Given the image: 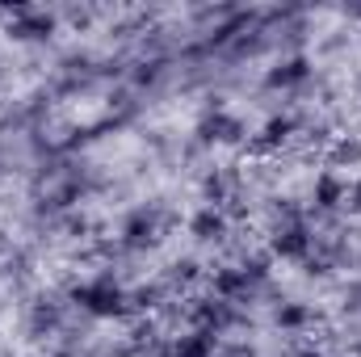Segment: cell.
Masks as SVG:
<instances>
[{"instance_id":"cell-2","label":"cell","mask_w":361,"mask_h":357,"mask_svg":"<svg viewBox=\"0 0 361 357\" xmlns=\"http://www.w3.org/2000/svg\"><path fill=\"white\" fill-rule=\"evenodd\" d=\"M307 248H311V240H307L302 227H290V231L277 236V253H281V257H302Z\"/></svg>"},{"instance_id":"cell-10","label":"cell","mask_w":361,"mask_h":357,"mask_svg":"<svg viewBox=\"0 0 361 357\" xmlns=\"http://www.w3.org/2000/svg\"><path fill=\"white\" fill-rule=\"evenodd\" d=\"M59 357H63V353H59Z\"/></svg>"},{"instance_id":"cell-8","label":"cell","mask_w":361,"mask_h":357,"mask_svg":"<svg viewBox=\"0 0 361 357\" xmlns=\"http://www.w3.org/2000/svg\"><path fill=\"white\" fill-rule=\"evenodd\" d=\"M277 320L294 328V324H302V307H281V311H277Z\"/></svg>"},{"instance_id":"cell-3","label":"cell","mask_w":361,"mask_h":357,"mask_svg":"<svg viewBox=\"0 0 361 357\" xmlns=\"http://www.w3.org/2000/svg\"><path fill=\"white\" fill-rule=\"evenodd\" d=\"M202 135H206V139H235V135H240V126H235L231 118L214 114V118H210V122L202 126Z\"/></svg>"},{"instance_id":"cell-9","label":"cell","mask_w":361,"mask_h":357,"mask_svg":"<svg viewBox=\"0 0 361 357\" xmlns=\"http://www.w3.org/2000/svg\"><path fill=\"white\" fill-rule=\"evenodd\" d=\"M307 357H319V353H307Z\"/></svg>"},{"instance_id":"cell-5","label":"cell","mask_w":361,"mask_h":357,"mask_svg":"<svg viewBox=\"0 0 361 357\" xmlns=\"http://www.w3.org/2000/svg\"><path fill=\"white\" fill-rule=\"evenodd\" d=\"M302 76H307V63H302V59H290L286 68H277V72H273L269 80H273V85H298Z\"/></svg>"},{"instance_id":"cell-6","label":"cell","mask_w":361,"mask_h":357,"mask_svg":"<svg viewBox=\"0 0 361 357\" xmlns=\"http://www.w3.org/2000/svg\"><path fill=\"white\" fill-rule=\"evenodd\" d=\"M126 240H130V244L152 240V214H135V219L126 223Z\"/></svg>"},{"instance_id":"cell-1","label":"cell","mask_w":361,"mask_h":357,"mask_svg":"<svg viewBox=\"0 0 361 357\" xmlns=\"http://www.w3.org/2000/svg\"><path fill=\"white\" fill-rule=\"evenodd\" d=\"M76 298L89 307L92 315H118L122 311V290L118 286H109V282H97V286H85V290H76Z\"/></svg>"},{"instance_id":"cell-7","label":"cell","mask_w":361,"mask_h":357,"mask_svg":"<svg viewBox=\"0 0 361 357\" xmlns=\"http://www.w3.org/2000/svg\"><path fill=\"white\" fill-rule=\"evenodd\" d=\"M315 193H319V206H336L345 189H341V185H336L332 177H324V181H319V189H315Z\"/></svg>"},{"instance_id":"cell-4","label":"cell","mask_w":361,"mask_h":357,"mask_svg":"<svg viewBox=\"0 0 361 357\" xmlns=\"http://www.w3.org/2000/svg\"><path fill=\"white\" fill-rule=\"evenodd\" d=\"M223 231V219L214 214V210H202L197 219H193V236H202V240H210V236H219Z\"/></svg>"}]
</instances>
